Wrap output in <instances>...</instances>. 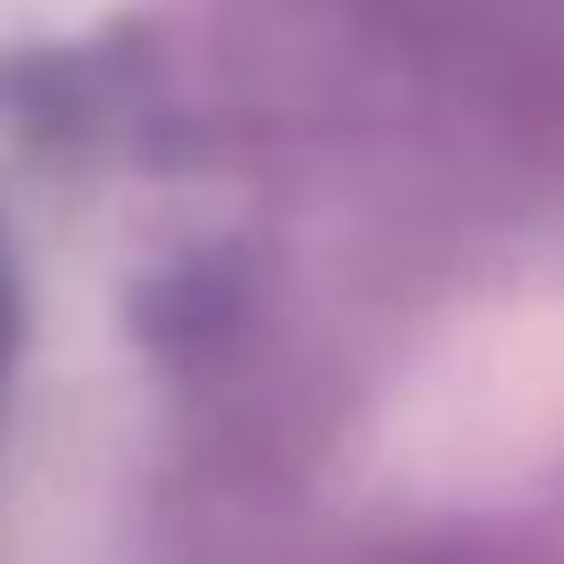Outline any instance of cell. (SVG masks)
<instances>
[{"label":"cell","instance_id":"cell-1","mask_svg":"<svg viewBox=\"0 0 564 564\" xmlns=\"http://www.w3.org/2000/svg\"><path fill=\"white\" fill-rule=\"evenodd\" d=\"M564 465V274L490 291L415 349L382 406V474L432 507H490Z\"/></svg>","mask_w":564,"mask_h":564}]
</instances>
